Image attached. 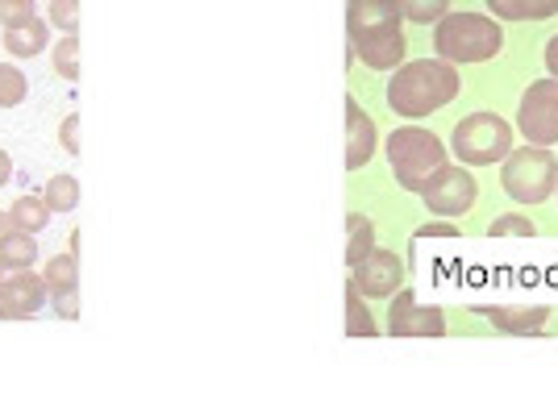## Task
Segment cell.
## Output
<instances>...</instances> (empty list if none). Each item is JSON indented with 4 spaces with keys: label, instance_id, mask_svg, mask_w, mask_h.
Listing matches in <instances>:
<instances>
[{
    "label": "cell",
    "instance_id": "obj_26",
    "mask_svg": "<svg viewBox=\"0 0 558 416\" xmlns=\"http://www.w3.org/2000/svg\"><path fill=\"white\" fill-rule=\"evenodd\" d=\"M47 17H50V25H59L63 34H75V29H80V0H50Z\"/></svg>",
    "mask_w": 558,
    "mask_h": 416
},
{
    "label": "cell",
    "instance_id": "obj_25",
    "mask_svg": "<svg viewBox=\"0 0 558 416\" xmlns=\"http://www.w3.org/2000/svg\"><path fill=\"white\" fill-rule=\"evenodd\" d=\"M54 71H59L63 79H80V38H75V34H63V38L54 42Z\"/></svg>",
    "mask_w": 558,
    "mask_h": 416
},
{
    "label": "cell",
    "instance_id": "obj_16",
    "mask_svg": "<svg viewBox=\"0 0 558 416\" xmlns=\"http://www.w3.org/2000/svg\"><path fill=\"white\" fill-rule=\"evenodd\" d=\"M0 262L9 267V271H29L34 262H38V242H34V233L25 230H13L0 237Z\"/></svg>",
    "mask_w": 558,
    "mask_h": 416
},
{
    "label": "cell",
    "instance_id": "obj_35",
    "mask_svg": "<svg viewBox=\"0 0 558 416\" xmlns=\"http://www.w3.org/2000/svg\"><path fill=\"white\" fill-rule=\"evenodd\" d=\"M4 276H9V267H4V262H0V279H4Z\"/></svg>",
    "mask_w": 558,
    "mask_h": 416
},
{
    "label": "cell",
    "instance_id": "obj_22",
    "mask_svg": "<svg viewBox=\"0 0 558 416\" xmlns=\"http://www.w3.org/2000/svg\"><path fill=\"white\" fill-rule=\"evenodd\" d=\"M43 279H47L50 292H68V287H80V262H75V255H54L47 258V271H43Z\"/></svg>",
    "mask_w": 558,
    "mask_h": 416
},
{
    "label": "cell",
    "instance_id": "obj_21",
    "mask_svg": "<svg viewBox=\"0 0 558 416\" xmlns=\"http://www.w3.org/2000/svg\"><path fill=\"white\" fill-rule=\"evenodd\" d=\"M43 200L50 205V212H71L80 205V180L75 175H50L43 187Z\"/></svg>",
    "mask_w": 558,
    "mask_h": 416
},
{
    "label": "cell",
    "instance_id": "obj_31",
    "mask_svg": "<svg viewBox=\"0 0 558 416\" xmlns=\"http://www.w3.org/2000/svg\"><path fill=\"white\" fill-rule=\"evenodd\" d=\"M442 233H459V225H442V221H434V225H421L413 237H442Z\"/></svg>",
    "mask_w": 558,
    "mask_h": 416
},
{
    "label": "cell",
    "instance_id": "obj_6",
    "mask_svg": "<svg viewBox=\"0 0 558 416\" xmlns=\"http://www.w3.org/2000/svg\"><path fill=\"white\" fill-rule=\"evenodd\" d=\"M517 130L534 146H555L558 142V79L546 75L525 88L521 109H517Z\"/></svg>",
    "mask_w": 558,
    "mask_h": 416
},
{
    "label": "cell",
    "instance_id": "obj_14",
    "mask_svg": "<svg viewBox=\"0 0 558 416\" xmlns=\"http://www.w3.org/2000/svg\"><path fill=\"white\" fill-rule=\"evenodd\" d=\"M50 47V25L43 17H29V22L4 25V50L13 59H38Z\"/></svg>",
    "mask_w": 558,
    "mask_h": 416
},
{
    "label": "cell",
    "instance_id": "obj_5",
    "mask_svg": "<svg viewBox=\"0 0 558 416\" xmlns=\"http://www.w3.org/2000/svg\"><path fill=\"white\" fill-rule=\"evenodd\" d=\"M450 150L466 167L500 162L512 150V125L500 113H466L450 134Z\"/></svg>",
    "mask_w": 558,
    "mask_h": 416
},
{
    "label": "cell",
    "instance_id": "obj_29",
    "mask_svg": "<svg viewBox=\"0 0 558 416\" xmlns=\"http://www.w3.org/2000/svg\"><path fill=\"white\" fill-rule=\"evenodd\" d=\"M29 17H38L34 13V0H0V25H17V22H29Z\"/></svg>",
    "mask_w": 558,
    "mask_h": 416
},
{
    "label": "cell",
    "instance_id": "obj_7",
    "mask_svg": "<svg viewBox=\"0 0 558 416\" xmlns=\"http://www.w3.org/2000/svg\"><path fill=\"white\" fill-rule=\"evenodd\" d=\"M475 192H480V184H475V175L466 171V167H438L425 184H421V200H425V208L434 212V217H463L466 208L475 205Z\"/></svg>",
    "mask_w": 558,
    "mask_h": 416
},
{
    "label": "cell",
    "instance_id": "obj_23",
    "mask_svg": "<svg viewBox=\"0 0 558 416\" xmlns=\"http://www.w3.org/2000/svg\"><path fill=\"white\" fill-rule=\"evenodd\" d=\"M400 4V17L413 25H429L450 13V0H396Z\"/></svg>",
    "mask_w": 558,
    "mask_h": 416
},
{
    "label": "cell",
    "instance_id": "obj_33",
    "mask_svg": "<svg viewBox=\"0 0 558 416\" xmlns=\"http://www.w3.org/2000/svg\"><path fill=\"white\" fill-rule=\"evenodd\" d=\"M13 180V159H9V150H0V187Z\"/></svg>",
    "mask_w": 558,
    "mask_h": 416
},
{
    "label": "cell",
    "instance_id": "obj_8",
    "mask_svg": "<svg viewBox=\"0 0 558 416\" xmlns=\"http://www.w3.org/2000/svg\"><path fill=\"white\" fill-rule=\"evenodd\" d=\"M388 333L392 338H442L446 313L442 308H425V304H417L413 292L396 287L392 304H388Z\"/></svg>",
    "mask_w": 558,
    "mask_h": 416
},
{
    "label": "cell",
    "instance_id": "obj_15",
    "mask_svg": "<svg viewBox=\"0 0 558 416\" xmlns=\"http://www.w3.org/2000/svg\"><path fill=\"white\" fill-rule=\"evenodd\" d=\"M496 22H546L558 13V0H488Z\"/></svg>",
    "mask_w": 558,
    "mask_h": 416
},
{
    "label": "cell",
    "instance_id": "obj_28",
    "mask_svg": "<svg viewBox=\"0 0 558 416\" xmlns=\"http://www.w3.org/2000/svg\"><path fill=\"white\" fill-rule=\"evenodd\" d=\"M50 308H54V317H63V321H75V317H80V287H68V292H50Z\"/></svg>",
    "mask_w": 558,
    "mask_h": 416
},
{
    "label": "cell",
    "instance_id": "obj_34",
    "mask_svg": "<svg viewBox=\"0 0 558 416\" xmlns=\"http://www.w3.org/2000/svg\"><path fill=\"white\" fill-rule=\"evenodd\" d=\"M9 230H13V217H9V212H0V237H4Z\"/></svg>",
    "mask_w": 558,
    "mask_h": 416
},
{
    "label": "cell",
    "instance_id": "obj_32",
    "mask_svg": "<svg viewBox=\"0 0 558 416\" xmlns=\"http://www.w3.org/2000/svg\"><path fill=\"white\" fill-rule=\"evenodd\" d=\"M546 71H550V75L558 79V34L550 38V42H546Z\"/></svg>",
    "mask_w": 558,
    "mask_h": 416
},
{
    "label": "cell",
    "instance_id": "obj_1",
    "mask_svg": "<svg viewBox=\"0 0 558 416\" xmlns=\"http://www.w3.org/2000/svg\"><path fill=\"white\" fill-rule=\"evenodd\" d=\"M459 96V71L446 59H413L400 63L388 79V109L404 121H417L446 109Z\"/></svg>",
    "mask_w": 558,
    "mask_h": 416
},
{
    "label": "cell",
    "instance_id": "obj_20",
    "mask_svg": "<svg viewBox=\"0 0 558 416\" xmlns=\"http://www.w3.org/2000/svg\"><path fill=\"white\" fill-rule=\"evenodd\" d=\"M347 333L350 338H375L379 333L375 317L367 313V296L354 283H347Z\"/></svg>",
    "mask_w": 558,
    "mask_h": 416
},
{
    "label": "cell",
    "instance_id": "obj_4",
    "mask_svg": "<svg viewBox=\"0 0 558 416\" xmlns=\"http://www.w3.org/2000/svg\"><path fill=\"white\" fill-rule=\"evenodd\" d=\"M500 167V187L509 192L517 205H546V196H555L558 184V159L550 155V146H521L509 150Z\"/></svg>",
    "mask_w": 558,
    "mask_h": 416
},
{
    "label": "cell",
    "instance_id": "obj_3",
    "mask_svg": "<svg viewBox=\"0 0 558 416\" xmlns=\"http://www.w3.org/2000/svg\"><path fill=\"white\" fill-rule=\"evenodd\" d=\"M384 150H388V162H392L396 184L404 187V192H421V184L446 162V142L438 134H429L425 125H400V130H392L388 142H384Z\"/></svg>",
    "mask_w": 558,
    "mask_h": 416
},
{
    "label": "cell",
    "instance_id": "obj_17",
    "mask_svg": "<svg viewBox=\"0 0 558 416\" xmlns=\"http://www.w3.org/2000/svg\"><path fill=\"white\" fill-rule=\"evenodd\" d=\"M484 317L500 333H537L546 325V308H488Z\"/></svg>",
    "mask_w": 558,
    "mask_h": 416
},
{
    "label": "cell",
    "instance_id": "obj_12",
    "mask_svg": "<svg viewBox=\"0 0 558 416\" xmlns=\"http://www.w3.org/2000/svg\"><path fill=\"white\" fill-rule=\"evenodd\" d=\"M400 4L396 0H350L347 4V42L363 38V34H384V29H400Z\"/></svg>",
    "mask_w": 558,
    "mask_h": 416
},
{
    "label": "cell",
    "instance_id": "obj_24",
    "mask_svg": "<svg viewBox=\"0 0 558 416\" xmlns=\"http://www.w3.org/2000/svg\"><path fill=\"white\" fill-rule=\"evenodd\" d=\"M29 93V84H25V75L13 63H0V109H17Z\"/></svg>",
    "mask_w": 558,
    "mask_h": 416
},
{
    "label": "cell",
    "instance_id": "obj_11",
    "mask_svg": "<svg viewBox=\"0 0 558 416\" xmlns=\"http://www.w3.org/2000/svg\"><path fill=\"white\" fill-rule=\"evenodd\" d=\"M354 59H363L372 71H396L409 54L404 42V29H384V34H363V38H350Z\"/></svg>",
    "mask_w": 558,
    "mask_h": 416
},
{
    "label": "cell",
    "instance_id": "obj_13",
    "mask_svg": "<svg viewBox=\"0 0 558 416\" xmlns=\"http://www.w3.org/2000/svg\"><path fill=\"white\" fill-rule=\"evenodd\" d=\"M375 146H379L375 121L363 113L354 96H347V171H363L375 159Z\"/></svg>",
    "mask_w": 558,
    "mask_h": 416
},
{
    "label": "cell",
    "instance_id": "obj_27",
    "mask_svg": "<svg viewBox=\"0 0 558 416\" xmlns=\"http://www.w3.org/2000/svg\"><path fill=\"white\" fill-rule=\"evenodd\" d=\"M492 237H505V233H521V237H534L537 225L530 221V217H517V212H509V217H496L488 225Z\"/></svg>",
    "mask_w": 558,
    "mask_h": 416
},
{
    "label": "cell",
    "instance_id": "obj_10",
    "mask_svg": "<svg viewBox=\"0 0 558 416\" xmlns=\"http://www.w3.org/2000/svg\"><path fill=\"white\" fill-rule=\"evenodd\" d=\"M50 287L43 276H29V271H13V276L0 279V317H34L43 304H47Z\"/></svg>",
    "mask_w": 558,
    "mask_h": 416
},
{
    "label": "cell",
    "instance_id": "obj_19",
    "mask_svg": "<svg viewBox=\"0 0 558 416\" xmlns=\"http://www.w3.org/2000/svg\"><path fill=\"white\" fill-rule=\"evenodd\" d=\"M9 217H13V225L25 233H43L50 221V205L43 196H17L13 208H9Z\"/></svg>",
    "mask_w": 558,
    "mask_h": 416
},
{
    "label": "cell",
    "instance_id": "obj_18",
    "mask_svg": "<svg viewBox=\"0 0 558 416\" xmlns=\"http://www.w3.org/2000/svg\"><path fill=\"white\" fill-rule=\"evenodd\" d=\"M375 250V225L367 212H350L347 217V267L363 262Z\"/></svg>",
    "mask_w": 558,
    "mask_h": 416
},
{
    "label": "cell",
    "instance_id": "obj_30",
    "mask_svg": "<svg viewBox=\"0 0 558 416\" xmlns=\"http://www.w3.org/2000/svg\"><path fill=\"white\" fill-rule=\"evenodd\" d=\"M59 138H63V150L80 159V113L63 117V125H59Z\"/></svg>",
    "mask_w": 558,
    "mask_h": 416
},
{
    "label": "cell",
    "instance_id": "obj_9",
    "mask_svg": "<svg viewBox=\"0 0 558 416\" xmlns=\"http://www.w3.org/2000/svg\"><path fill=\"white\" fill-rule=\"evenodd\" d=\"M350 283H354L367 301H392V292L404 283V262H400V255H392V250H379V246H375L363 262L350 267Z\"/></svg>",
    "mask_w": 558,
    "mask_h": 416
},
{
    "label": "cell",
    "instance_id": "obj_36",
    "mask_svg": "<svg viewBox=\"0 0 558 416\" xmlns=\"http://www.w3.org/2000/svg\"><path fill=\"white\" fill-rule=\"evenodd\" d=\"M555 196H558V184H555Z\"/></svg>",
    "mask_w": 558,
    "mask_h": 416
},
{
    "label": "cell",
    "instance_id": "obj_2",
    "mask_svg": "<svg viewBox=\"0 0 558 416\" xmlns=\"http://www.w3.org/2000/svg\"><path fill=\"white\" fill-rule=\"evenodd\" d=\"M505 47V29L484 13H446L434 25V50L446 63H488Z\"/></svg>",
    "mask_w": 558,
    "mask_h": 416
}]
</instances>
